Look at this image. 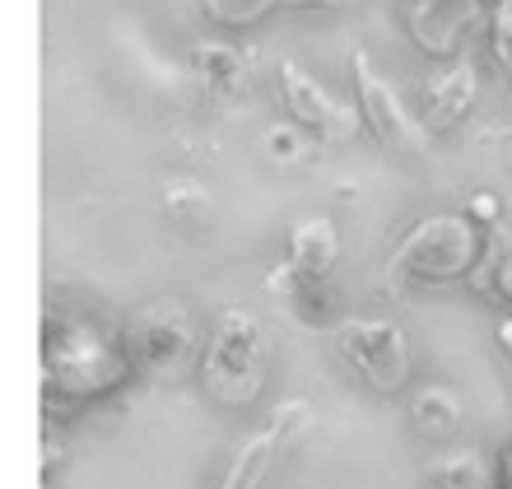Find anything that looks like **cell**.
Here are the masks:
<instances>
[{
    "instance_id": "obj_19",
    "label": "cell",
    "mask_w": 512,
    "mask_h": 489,
    "mask_svg": "<svg viewBox=\"0 0 512 489\" xmlns=\"http://www.w3.org/2000/svg\"><path fill=\"white\" fill-rule=\"evenodd\" d=\"M163 201H168V210L187 215V210H201L205 205V191L196 187V182H173V187L163 191Z\"/></svg>"
},
{
    "instance_id": "obj_21",
    "label": "cell",
    "mask_w": 512,
    "mask_h": 489,
    "mask_svg": "<svg viewBox=\"0 0 512 489\" xmlns=\"http://www.w3.org/2000/svg\"><path fill=\"white\" fill-rule=\"evenodd\" d=\"M499 345H503V354H508V359H512V317L499 326Z\"/></svg>"
},
{
    "instance_id": "obj_11",
    "label": "cell",
    "mask_w": 512,
    "mask_h": 489,
    "mask_svg": "<svg viewBox=\"0 0 512 489\" xmlns=\"http://www.w3.org/2000/svg\"><path fill=\"white\" fill-rule=\"evenodd\" d=\"M340 261V233L326 215H308L298 219L289 238H284V266L303 280H331Z\"/></svg>"
},
{
    "instance_id": "obj_2",
    "label": "cell",
    "mask_w": 512,
    "mask_h": 489,
    "mask_svg": "<svg viewBox=\"0 0 512 489\" xmlns=\"http://www.w3.org/2000/svg\"><path fill=\"white\" fill-rule=\"evenodd\" d=\"M489 257V233L475 229L471 215H429L391 247L382 285L391 299H410L419 289H443L475 280Z\"/></svg>"
},
{
    "instance_id": "obj_9",
    "label": "cell",
    "mask_w": 512,
    "mask_h": 489,
    "mask_svg": "<svg viewBox=\"0 0 512 489\" xmlns=\"http://www.w3.org/2000/svg\"><path fill=\"white\" fill-rule=\"evenodd\" d=\"M485 10H494V0H415L410 5V38L419 42V52L452 56L461 38L485 19Z\"/></svg>"
},
{
    "instance_id": "obj_14",
    "label": "cell",
    "mask_w": 512,
    "mask_h": 489,
    "mask_svg": "<svg viewBox=\"0 0 512 489\" xmlns=\"http://www.w3.org/2000/svg\"><path fill=\"white\" fill-rule=\"evenodd\" d=\"M410 424H415V434L433 438V443H447L461 429V401L447 387H424L410 401Z\"/></svg>"
},
{
    "instance_id": "obj_7",
    "label": "cell",
    "mask_w": 512,
    "mask_h": 489,
    "mask_svg": "<svg viewBox=\"0 0 512 489\" xmlns=\"http://www.w3.org/2000/svg\"><path fill=\"white\" fill-rule=\"evenodd\" d=\"M312 424H317V410H312L308 401H284V406L270 415V424H261L243 448H238V457L229 462L219 489H261L266 476L275 471V462L308 434Z\"/></svg>"
},
{
    "instance_id": "obj_18",
    "label": "cell",
    "mask_w": 512,
    "mask_h": 489,
    "mask_svg": "<svg viewBox=\"0 0 512 489\" xmlns=\"http://www.w3.org/2000/svg\"><path fill=\"white\" fill-rule=\"evenodd\" d=\"M489 56L512 80V0H494V10H489Z\"/></svg>"
},
{
    "instance_id": "obj_16",
    "label": "cell",
    "mask_w": 512,
    "mask_h": 489,
    "mask_svg": "<svg viewBox=\"0 0 512 489\" xmlns=\"http://www.w3.org/2000/svg\"><path fill=\"white\" fill-rule=\"evenodd\" d=\"M424 489H485V462L475 452H447L424 471Z\"/></svg>"
},
{
    "instance_id": "obj_12",
    "label": "cell",
    "mask_w": 512,
    "mask_h": 489,
    "mask_svg": "<svg viewBox=\"0 0 512 489\" xmlns=\"http://www.w3.org/2000/svg\"><path fill=\"white\" fill-rule=\"evenodd\" d=\"M187 66H191V75L219 98L238 94L247 84V56L238 52L233 42H201V47H191Z\"/></svg>"
},
{
    "instance_id": "obj_3",
    "label": "cell",
    "mask_w": 512,
    "mask_h": 489,
    "mask_svg": "<svg viewBox=\"0 0 512 489\" xmlns=\"http://www.w3.org/2000/svg\"><path fill=\"white\" fill-rule=\"evenodd\" d=\"M261 322H256L247 308H224L205 340L201 354V382L205 392L215 396L219 406H252L256 392H261Z\"/></svg>"
},
{
    "instance_id": "obj_10",
    "label": "cell",
    "mask_w": 512,
    "mask_h": 489,
    "mask_svg": "<svg viewBox=\"0 0 512 489\" xmlns=\"http://www.w3.org/2000/svg\"><path fill=\"white\" fill-rule=\"evenodd\" d=\"M475 98H480V75H475L471 61H457V66H447L443 75H433V84L424 89L419 122H424L429 136H447V131H457V126L471 117Z\"/></svg>"
},
{
    "instance_id": "obj_17",
    "label": "cell",
    "mask_w": 512,
    "mask_h": 489,
    "mask_svg": "<svg viewBox=\"0 0 512 489\" xmlns=\"http://www.w3.org/2000/svg\"><path fill=\"white\" fill-rule=\"evenodd\" d=\"M261 145H266V159H275V163H303L317 140H312L298 122H280L261 136Z\"/></svg>"
},
{
    "instance_id": "obj_5",
    "label": "cell",
    "mask_w": 512,
    "mask_h": 489,
    "mask_svg": "<svg viewBox=\"0 0 512 489\" xmlns=\"http://www.w3.org/2000/svg\"><path fill=\"white\" fill-rule=\"evenodd\" d=\"M350 70H354V94H359V117H364L368 136L378 140L382 150H401V154L429 150V131L419 122V112L405 108L396 84L368 61V52H354Z\"/></svg>"
},
{
    "instance_id": "obj_1",
    "label": "cell",
    "mask_w": 512,
    "mask_h": 489,
    "mask_svg": "<svg viewBox=\"0 0 512 489\" xmlns=\"http://www.w3.org/2000/svg\"><path fill=\"white\" fill-rule=\"evenodd\" d=\"M135 378V354L103 326L75 317L42 322V401L47 406H98L122 396Z\"/></svg>"
},
{
    "instance_id": "obj_8",
    "label": "cell",
    "mask_w": 512,
    "mask_h": 489,
    "mask_svg": "<svg viewBox=\"0 0 512 489\" xmlns=\"http://www.w3.org/2000/svg\"><path fill=\"white\" fill-rule=\"evenodd\" d=\"M131 354L145 373H159V378H177L182 368L196 359V326L182 308L163 303V308H149L140 313V322L131 326Z\"/></svg>"
},
{
    "instance_id": "obj_6",
    "label": "cell",
    "mask_w": 512,
    "mask_h": 489,
    "mask_svg": "<svg viewBox=\"0 0 512 489\" xmlns=\"http://www.w3.org/2000/svg\"><path fill=\"white\" fill-rule=\"evenodd\" d=\"M280 98L289 122H298L317 145H345V140L364 126L359 108H345L326 84H317L298 61H280Z\"/></svg>"
},
{
    "instance_id": "obj_15",
    "label": "cell",
    "mask_w": 512,
    "mask_h": 489,
    "mask_svg": "<svg viewBox=\"0 0 512 489\" xmlns=\"http://www.w3.org/2000/svg\"><path fill=\"white\" fill-rule=\"evenodd\" d=\"M289 5H312V0H201V14L215 28L243 33V28H256L261 19H270L275 10H289Z\"/></svg>"
},
{
    "instance_id": "obj_13",
    "label": "cell",
    "mask_w": 512,
    "mask_h": 489,
    "mask_svg": "<svg viewBox=\"0 0 512 489\" xmlns=\"http://www.w3.org/2000/svg\"><path fill=\"white\" fill-rule=\"evenodd\" d=\"M266 289L284 308H294L303 322H322V317L331 313V289H326V280H303V275H294L284 261L266 275Z\"/></svg>"
},
{
    "instance_id": "obj_4",
    "label": "cell",
    "mask_w": 512,
    "mask_h": 489,
    "mask_svg": "<svg viewBox=\"0 0 512 489\" xmlns=\"http://www.w3.org/2000/svg\"><path fill=\"white\" fill-rule=\"evenodd\" d=\"M336 350L382 396H396L410 382V340L387 317H350V322H340Z\"/></svg>"
},
{
    "instance_id": "obj_20",
    "label": "cell",
    "mask_w": 512,
    "mask_h": 489,
    "mask_svg": "<svg viewBox=\"0 0 512 489\" xmlns=\"http://www.w3.org/2000/svg\"><path fill=\"white\" fill-rule=\"evenodd\" d=\"M480 289H499V294H508V299H512V257H503V266L494 275H485V280H480Z\"/></svg>"
}]
</instances>
